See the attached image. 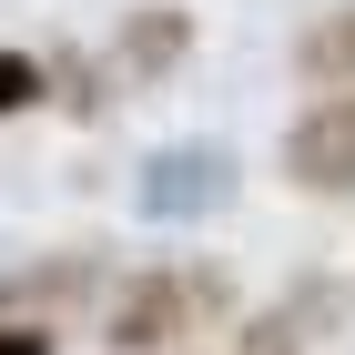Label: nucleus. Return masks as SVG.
I'll use <instances>...</instances> for the list:
<instances>
[{
  "mask_svg": "<svg viewBox=\"0 0 355 355\" xmlns=\"http://www.w3.org/2000/svg\"><path fill=\"white\" fill-rule=\"evenodd\" d=\"M295 71H304V82H325V92H355V0L325 10V21L295 41Z\"/></svg>",
  "mask_w": 355,
  "mask_h": 355,
  "instance_id": "nucleus-3",
  "label": "nucleus"
},
{
  "mask_svg": "<svg viewBox=\"0 0 355 355\" xmlns=\"http://www.w3.org/2000/svg\"><path fill=\"white\" fill-rule=\"evenodd\" d=\"M0 355H51V325H0Z\"/></svg>",
  "mask_w": 355,
  "mask_h": 355,
  "instance_id": "nucleus-4",
  "label": "nucleus"
},
{
  "mask_svg": "<svg viewBox=\"0 0 355 355\" xmlns=\"http://www.w3.org/2000/svg\"><path fill=\"white\" fill-rule=\"evenodd\" d=\"M284 183L355 203V92H325V102H304L284 122Z\"/></svg>",
  "mask_w": 355,
  "mask_h": 355,
  "instance_id": "nucleus-2",
  "label": "nucleus"
},
{
  "mask_svg": "<svg viewBox=\"0 0 355 355\" xmlns=\"http://www.w3.org/2000/svg\"><path fill=\"white\" fill-rule=\"evenodd\" d=\"M223 315H234V284H223L214 264H142V274H122L102 335H112V355H183V345H203Z\"/></svg>",
  "mask_w": 355,
  "mask_h": 355,
  "instance_id": "nucleus-1",
  "label": "nucleus"
}]
</instances>
